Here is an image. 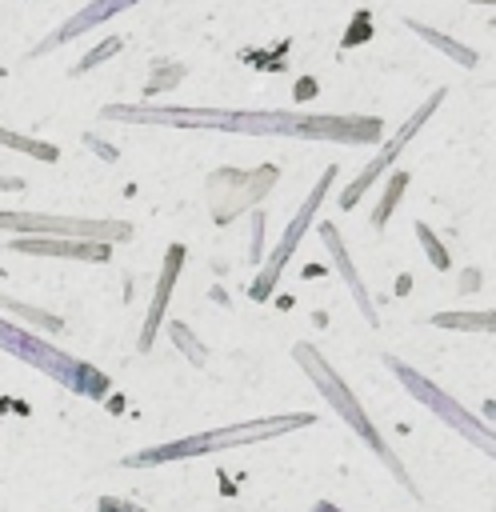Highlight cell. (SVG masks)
Listing matches in <instances>:
<instances>
[{"label":"cell","mask_w":496,"mask_h":512,"mask_svg":"<svg viewBox=\"0 0 496 512\" xmlns=\"http://www.w3.org/2000/svg\"><path fill=\"white\" fill-rule=\"evenodd\" d=\"M104 120L124 124H172V128H216V132H252V136H304L364 144L380 136L376 116H308V112H224V108H152V104H108Z\"/></svg>","instance_id":"6da1fadb"},{"label":"cell","mask_w":496,"mask_h":512,"mask_svg":"<svg viewBox=\"0 0 496 512\" xmlns=\"http://www.w3.org/2000/svg\"><path fill=\"white\" fill-rule=\"evenodd\" d=\"M0 352H8V356H16V360L32 364L36 372L52 376L56 384H64V388H72V392H84V396H104V392H108V380H104L96 368H88L84 360H72L68 352L52 348L48 340H40V336H32L28 328H16V324H8V320H0Z\"/></svg>","instance_id":"7a4b0ae2"},{"label":"cell","mask_w":496,"mask_h":512,"mask_svg":"<svg viewBox=\"0 0 496 512\" xmlns=\"http://www.w3.org/2000/svg\"><path fill=\"white\" fill-rule=\"evenodd\" d=\"M304 424H312L308 412H300V416H276V420H252V424H236V428H216V432H204V436L172 440V444H160V448H148V452H132V456H124V464L128 468H144V464H164V460H188V456L220 452V448H232V444L280 436V432L304 428Z\"/></svg>","instance_id":"3957f363"},{"label":"cell","mask_w":496,"mask_h":512,"mask_svg":"<svg viewBox=\"0 0 496 512\" xmlns=\"http://www.w3.org/2000/svg\"><path fill=\"white\" fill-rule=\"evenodd\" d=\"M0 228L16 236H68V240H128L132 224L124 220H80V216H48V212H4Z\"/></svg>","instance_id":"277c9868"},{"label":"cell","mask_w":496,"mask_h":512,"mask_svg":"<svg viewBox=\"0 0 496 512\" xmlns=\"http://www.w3.org/2000/svg\"><path fill=\"white\" fill-rule=\"evenodd\" d=\"M296 360H300V364H304V368H308V372L316 376V384H320V392H328V396H332V404H336V408L344 412V420H348V424H352V428H356V432H360V436H364V440H368V444H372V448H376V452H380V456H384V460H388V464L396 468V476L404 480V468H400V464L392 460V452H388V448L380 444V436H376V432L368 428V420H364V412H360V404H352V396L344 392V384L336 380V372H332L328 364H320V360L312 356V348H308V344H300V348H296Z\"/></svg>","instance_id":"5b68a950"},{"label":"cell","mask_w":496,"mask_h":512,"mask_svg":"<svg viewBox=\"0 0 496 512\" xmlns=\"http://www.w3.org/2000/svg\"><path fill=\"white\" fill-rule=\"evenodd\" d=\"M332 176H336V168H324V176L316 180V188H312V196L300 204V216L288 224V232H284V240H280V248L272 252V260H268V268L256 276V284H252V296L256 300H264L268 292H272V284H276V276H280V268L288 264V256L296 252V244H300V236H304V228H308V220L316 216V204L324 200V192H328V184H332Z\"/></svg>","instance_id":"8992f818"},{"label":"cell","mask_w":496,"mask_h":512,"mask_svg":"<svg viewBox=\"0 0 496 512\" xmlns=\"http://www.w3.org/2000/svg\"><path fill=\"white\" fill-rule=\"evenodd\" d=\"M440 100H444V88H436V92H432V96L424 100V108L408 116V124H404V128H400V132H396V136H392V140H388V144L380 148V156H376V160H372V164H368V168H364V172H360V176H356V180L348 184V192L340 196V204H344V208H352V204H356V200L364 196V188H368V184H372V180H376V176H380V172H384V168H388V164H392V160H396V156L404 152V144H408V140H412V136L420 132V124H424V120L432 116V108H436Z\"/></svg>","instance_id":"52a82bcc"},{"label":"cell","mask_w":496,"mask_h":512,"mask_svg":"<svg viewBox=\"0 0 496 512\" xmlns=\"http://www.w3.org/2000/svg\"><path fill=\"white\" fill-rule=\"evenodd\" d=\"M388 364L396 368V376H400V380L408 384V392H412L416 400H424V404H432V408H436V412H440V416H444L448 424H456V428H464V432H468V436H472V440H476L480 448H488V452L496 456V436H488V428H484V424H476V420H472V416H468V412H464L460 404H452V400H444V392H436V388H432L428 380H420V376H416L412 368H404L400 360H388Z\"/></svg>","instance_id":"ba28073f"},{"label":"cell","mask_w":496,"mask_h":512,"mask_svg":"<svg viewBox=\"0 0 496 512\" xmlns=\"http://www.w3.org/2000/svg\"><path fill=\"white\" fill-rule=\"evenodd\" d=\"M8 248L24 256H64V260H92V264H104L112 256V244L104 240H68V236H16L8 240Z\"/></svg>","instance_id":"9c48e42d"},{"label":"cell","mask_w":496,"mask_h":512,"mask_svg":"<svg viewBox=\"0 0 496 512\" xmlns=\"http://www.w3.org/2000/svg\"><path fill=\"white\" fill-rule=\"evenodd\" d=\"M132 4H140V0H88L76 16H68L48 40H40V48L36 52H48V48H60V44H68V40H76V36H84V32H92L96 24H104V20H112V16H120V12H128Z\"/></svg>","instance_id":"30bf717a"},{"label":"cell","mask_w":496,"mask_h":512,"mask_svg":"<svg viewBox=\"0 0 496 512\" xmlns=\"http://www.w3.org/2000/svg\"><path fill=\"white\" fill-rule=\"evenodd\" d=\"M180 264H184V248L172 244V248H168V260H164V272H160V284H156V296H152V308H148V320H144V332H140V352L152 348V336H156V328H160V316H164V304H168V296H172V284H176Z\"/></svg>","instance_id":"8fae6325"},{"label":"cell","mask_w":496,"mask_h":512,"mask_svg":"<svg viewBox=\"0 0 496 512\" xmlns=\"http://www.w3.org/2000/svg\"><path fill=\"white\" fill-rule=\"evenodd\" d=\"M0 148H12V152H24L32 160H44V164H56L60 160V148L56 144H44L36 136H24V132H12V128H0Z\"/></svg>","instance_id":"7c38bea8"},{"label":"cell","mask_w":496,"mask_h":512,"mask_svg":"<svg viewBox=\"0 0 496 512\" xmlns=\"http://www.w3.org/2000/svg\"><path fill=\"white\" fill-rule=\"evenodd\" d=\"M408 28H412V32H420V36H424L428 44H436V48H440L444 56H452V60H460L464 68H472V64H476V52H468L464 44H456V40H448V36H440L436 28H424V24H416V20H408Z\"/></svg>","instance_id":"4fadbf2b"},{"label":"cell","mask_w":496,"mask_h":512,"mask_svg":"<svg viewBox=\"0 0 496 512\" xmlns=\"http://www.w3.org/2000/svg\"><path fill=\"white\" fill-rule=\"evenodd\" d=\"M320 236L328 240V248H332V256H336V264L344 268V276H348V284H352V296L360 300V308H364V316H368V320L376 324V316H372V304L364 300V288H360V276L352 272V264H348V256H344V248H340V240H336V232H332V228H320Z\"/></svg>","instance_id":"5bb4252c"},{"label":"cell","mask_w":496,"mask_h":512,"mask_svg":"<svg viewBox=\"0 0 496 512\" xmlns=\"http://www.w3.org/2000/svg\"><path fill=\"white\" fill-rule=\"evenodd\" d=\"M432 324H440V328H492L496 332V312H436Z\"/></svg>","instance_id":"9a60e30c"},{"label":"cell","mask_w":496,"mask_h":512,"mask_svg":"<svg viewBox=\"0 0 496 512\" xmlns=\"http://www.w3.org/2000/svg\"><path fill=\"white\" fill-rule=\"evenodd\" d=\"M120 48H124V40H120V36H108V40H104L100 48H92V52H88V56H84V60H80V64H76L72 72L80 76V72H88V68H96L100 60H108V56H116Z\"/></svg>","instance_id":"2e32d148"},{"label":"cell","mask_w":496,"mask_h":512,"mask_svg":"<svg viewBox=\"0 0 496 512\" xmlns=\"http://www.w3.org/2000/svg\"><path fill=\"white\" fill-rule=\"evenodd\" d=\"M96 512H144V508H136V504H128V500H116V496H100Z\"/></svg>","instance_id":"e0dca14e"},{"label":"cell","mask_w":496,"mask_h":512,"mask_svg":"<svg viewBox=\"0 0 496 512\" xmlns=\"http://www.w3.org/2000/svg\"><path fill=\"white\" fill-rule=\"evenodd\" d=\"M416 232H420V240L428 244V252H432V264H436V268H448V256H444V252H440V244L428 236V228H416Z\"/></svg>","instance_id":"ac0fdd59"},{"label":"cell","mask_w":496,"mask_h":512,"mask_svg":"<svg viewBox=\"0 0 496 512\" xmlns=\"http://www.w3.org/2000/svg\"><path fill=\"white\" fill-rule=\"evenodd\" d=\"M0 188H12V192H20V188H24V180H8V176H0Z\"/></svg>","instance_id":"d6986e66"},{"label":"cell","mask_w":496,"mask_h":512,"mask_svg":"<svg viewBox=\"0 0 496 512\" xmlns=\"http://www.w3.org/2000/svg\"><path fill=\"white\" fill-rule=\"evenodd\" d=\"M484 412H488V416H492V420H496V404H484Z\"/></svg>","instance_id":"ffe728a7"},{"label":"cell","mask_w":496,"mask_h":512,"mask_svg":"<svg viewBox=\"0 0 496 512\" xmlns=\"http://www.w3.org/2000/svg\"><path fill=\"white\" fill-rule=\"evenodd\" d=\"M316 512H336V508H332V504H320V508H316Z\"/></svg>","instance_id":"44dd1931"},{"label":"cell","mask_w":496,"mask_h":512,"mask_svg":"<svg viewBox=\"0 0 496 512\" xmlns=\"http://www.w3.org/2000/svg\"><path fill=\"white\" fill-rule=\"evenodd\" d=\"M4 76H8V68H4V64H0V80H4Z\"/></svg>","instance_id":"7402d4cb"},{"label":"cell","mask_w":496,"mask_h":512,"mask_svg":"<svg viewBox=\"0 0 496 512\" xmlns=\"http://www.w3.org/2000/svg\"><path fill=\"white\" fill-rule=\"evenodd\" d=\"M0 276H4V268H0Z\"/></svg>","instance_id":"603a6c76"}]
</instances>
